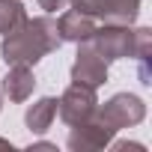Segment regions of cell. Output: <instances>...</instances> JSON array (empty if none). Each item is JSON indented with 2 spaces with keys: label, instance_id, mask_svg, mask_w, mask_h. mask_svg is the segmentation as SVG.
I'll return each instance as SVG.
<instances>
[{
  "label": "cell",
  "instance_id": "cell-1",
  "mask_svg": "<svg viewBox=\"0 0 152 152\" xmlns=\"http://www.w3.org/2000/svg\"><path fill=\"white\" fill-rule=\"evenodd\" d=\"M60 33H57V21L48 15L39 18H27L18 30L3 36V45H0V57H3L9 66L21 63V66H36L42 57H48L51 51L60 48Z\"/></svg>",
  "mask_w": 152,
  "mask_h": 152
},
{
  "label": "cell",
  "instance_id": "cell-2",
  "mask_svg": "<svg viewBox=\"0 0 152 152\" xmlns=\"http://www.w3.org/2000/svg\"><path fill=\"white\" fill-rule=\"evenodd\" d=\"M143 116H146V104H143V99H137V96H131V93H119V96H113L110 102L99 104L96 113H93V119H96L99 125L110 128L113 134L122 131V128L140 125Z\"/></svg>",
  "mask_w": 152,
  "mask_h": 152
},
{
  "label": "cell",
  "instance_id": "cell-3",
  "mask_svg": "<svg viewBox=\"0 0 152 152\" xmlns=\"http://www.w3.org/2000/svg\"><path fill=\"white\" fill-rule=\"evenodd\" d=\"M75 3V9L90 15V18H102L104 24H134L137 12H140V0H69Z\"/></svg>",
  "mask_w": 152,
  "mask_h": 152
},
{
  "label": "cell",
  "instance_id": "cell-4",
  "mask_svg": "<svg viewBox=\"0 0 152 152\" xmlns=\"http://www.w3.org/2000/svg\"><path fill=\"white\" fill-rule=\"evenodd\" d=\"M96 107H99L96 90L93 87H84V84H72L60 96V102H57V113H60V119L66 125H81V122L93 119Z\"/></svg>",
  "mask_w": 152,
  "mask_h": 152
},
{
  "label": "cell",
  "instance_id": "cell-5",
  "mask_svg": "<svg viewBox=\"0 0 152 152\" xmlns=\"http://www.w3.org/2000/svg\"><path fill=\"white\" fill-rule=\"evenodd\" d=\"M93 48L110 63V60H122V57H134V30L128 24H104L96 27L93 33Z\"/></svg>",
  "mask_w": 152,
  "mask_h": 152
},
{
  "label": "cell",
  "instance_id": "cell-6",
  "mask_svg": "<svg viewBox=\"0 0 152 152\" xmlns=\"http://www.w3.org/2000/svg\"><path fill=\"white\" fill-rule=\"evenodd\" d=\"M107 81V60L93 48V42H78V57L72 63V84H84V87H102Z\"/></svg>",
  "mask_w": 152,
  "mask_h": 152
},
{
  "label": "cell",
  "instance_id": "cell-7",
  "mask_svg": "<svg viewBox=\"0 0 152 152\" xmlns=\"http://www.w3.org/2000/svg\"><path fill=\"white\" fill-rule=\"evenodd\" d=\"M110 140H113V131L99 125L96 119L72 125V131H69V149L72 152H96V149L110 146Z\"/></svg>",
  "mask_w": 152,
  "mask_h": 152
},
{
  "label": "cell",
  "instance_id": "cell-8",
  "mask_svg": "<svg viewBox=\"0 0 152 152\" xmlns=\"http://www.w3.org/2000/svg\"><path fill=\"white\" fill-rule=\"evenodd\" d=\"M57 33H60V39L63 42H87V39H93V33H96V18H90V15H84V12H78V9H72V12H63L60 15V21H57Z\"/></svg>",
  "mask_w": 152,
  "mask_h": 152
},
{
  "label": "cell",
  "instance_id": "cell-9",
  "mask_svg": "<svg viewBox=\"0 0 152 152\" xmlns=\"http://www.w3.org/2000/svg\"><path fill=\"white\" fill-rule=\"evenodd\" d=\"M33 87H36L33 72H30V66H21V63H15L3 75V84H0V90L9 102H27L33 96Z\"/></svg>",
  "mask_w": 152,
  "mask_h": 152
},
{
  "label": "cell",
  "instance_id": "cell-10",
  "mask_svg": "<svg viewBox=\"0 0 152 152\" xmlns=\"http://www.w3.org/2000/svg\"><path fill=\"white\" fill-rule=\"evenodd\" d=\"M54 116H57V99L45 96V99H39V102H33V104L27 107L24 122H27V128H30L33 134H45V131L51 128Z\"/></svg>",
  "mask_w": 152,
  "mask_h": 152
},
{
  "label": "cell",
  "instance_id": "cell-11",
  "mask_svg": "<svg viewBox=\"0 0 152 152\" xmlns=\"http://www.w3.org/2000/svg\"><path fill=\"white\" fill-rule=\"evenodd\" d=\"M27 21V9L21 0H0V36L18 30Z\"/></svg>",
  "mask_w": 152,
  "mask_h": 152
},
{
  "label": "cell",
  "instance_id": "cell-12",
  "mask_svg": "<svg viewBox=\"0 0 152 152\" xmlns=\"http://www.w3.org/2000/svg\"><path fill=\"white\" fill-rule=\"evenodd\" d=\"M152 51V30L149 27H137L134 30V60H146Z\"/></svg>",
  "mask_w": 152,
  "mask_h": 152
},
{
  "label": "cell",
  "instance_id": "cell-13",
  "mask_svg": "<svg viewBox=\"0 0 152 152\" xmlns=\"http://www.w3.org/2000/svg\"><path fill=\"white\" fill-rule=\"evenodd\" d=\"M39 6L51 15V12H63V9L69 6V0H39Z\"/></svg>",
  "mask_w": 152,
  "mask_h": 152
},
{
  "label": "cell",
  "instance_id": "cell-14",
  "mask_svg": "<svg viewBox=\"0 0 152 152\" xmlns=\"http://www.w3.org/2000/svg\"><path fill=\"white\" fill-rule=\"evenodd\" d=\"M0 110H3V93H0Z\"/></svg>",
  "mask_w": 152,
  "mask_h": 152
}]
</instances>
